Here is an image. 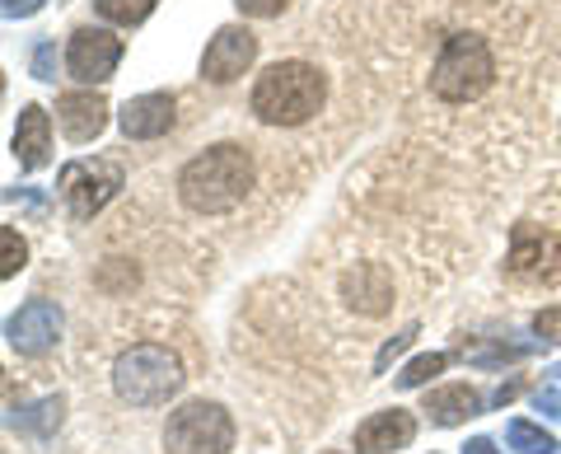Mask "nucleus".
<instances>
[{"instance_id":"f257e3e1","label":"nucleus","mask_w":561,"mask_h":454,"mask_svg":"<svg viewBox=\"0 0 561 454\" xmlns=\"http://www.w3.org/2000/svg\"><path fill=\"white\" fill-rule=\"evenodd\" d=\"M253 179H257L253 155L234 141H220L183 164L179 197L187 212H197V216H225V212H234V206H243V197L253 192Z\"/></svg>"},{"instance_id":"f03ea898","label":"nucleus","mask_w":561,"mask_h":454,"mask_svg":"<svg viewBox=\"0 0 561 454\" xmlns=\"http://www.w3.org/2000/svg\"><path fill=\"white\" fill-rule=\"evenodd\" d=\"M328 99V80L309 61H276L253 84V113L267 127H300Z\"/></svg>"},{"instance_id":"7ed1b4c3","label":"nucleus","mask_w":561,"mask_h":454,"mask_svg":"<svg viewBox=\"0 0 561 454\" xmlns=\"http://www.w3.org/2000/svg\"><path fill=\"white\" fill-rule=\"evenodd\" d=\"M183 361L160 342H136L113 365V389L131 408H160L183 389Z\"/></svg>"},{"instance_id":"20e7f679","label":"nucleus","mask_w":561,"mask_h":454,"mask_svg":"<svg viewBox=\"0 0 561 454\" xmlns=\"http://www.w3.org/2000/svg\"><path fill=\"white\" fill-rule=\"evenodd\" d=\"M491 80H496V61H491V47L478 33H454L431 66V90L445 103L482 99L491 90Z\"/></svg>"},{"instance_id":"39448f33","label":"nucleus","mask_w":561,"mask_h":454,"mask_svg":"<svg viewBox=\"0 0 561 454\" xmlns=\"http://www.w3.org/2000/svg\"><path fill=\"white\" fill-rule=\"evenodd\" d=\"M164 450L169 454H230L234 450V417L220 404L192 398V404L169 412Z\"/></svg>"},{"instance_id":"423d86ee","label":"nucleus","mask_w":561,"mask_h":454,"mask_svg":"<svg viewBox=\"0 0 561 454\" xmlns=\"http://www.w3.org/2000/svg\"><path fill=\"white\" fill-rule=\"evenodd\" d=\"M57 192L76 220H94L122 192V169L113 160H70L57 179Z\"/></svg>"},{"instance_id":"0eeeda50","label":"nucleus","mask_w":561,"mask_h":454,"mask_svg":"<svg viewBox=\"0 0 561 454\" xmlns=\"http://www.w3.org/2000/svg\"><path fill=\"white\" fill-rule=\"evenodd\" d=\"M557 263H561V239L542 225H515L511 230V253H505V268L519 282H534V286H552L557 282Z\"/></svg>"},{"instance_id":"6e6552de","label":"nucleus","mask_w":561,"mask_h":454,"mask_svg":"<svg viewBox=\"0 0 561 454\" xmlns=\"http://www.w3.org/2000/svg\"><path fill=\"white\" fill-rule=\"evenodd\" d=\"M117 61H122V38H117V33L94 29V24H84V29L70 33V47H66V71H70V80L103 84V80H113Z\"/></svg>"},{"instance_id":"1a4fd4ad","label":"nucleus","mask_w":561,"mask_h":454,"mask_svg":"<svg viewBox=\"0 0 561 454\" xmlns=\"http://www.w3.org/2000/svg\"><path fill=\"white\" fill-rule=\"evenodd\" d=\"M253 57H257V38H253V33L243 24H225V29H216V38H210L206 52H202V80L234 84L253 66Z\"/></svg>"},{"instance_id":"9d476101","label":"nucleus","mask_w":561,"mask_h":454,"mask_svg":"<svg viewBox=\"0 0 561 454\" xmlns=\"http://www.w3.org/2000/svg\"><path fill=\"white\" fill-rule=\"evenodd\" d=\"M57 338H61V309L51 300H28L5 319V342L14 347V352H24V356L51 352Z\"/></svg>"},{"instance_id":"9b49d317","label":"nucleus","mask_w":561,"mask_h":454,"mask_svg":"<svg viewBox=\"0 0 561 454\" xmlns=\"http://www.w3.org/2000/svg\"><path fill=\"white\" fill-rule=\"evenodd\" d=\"M342 300L365 314V319H379V314H389L393 305V282L389 272H383L379 263H356L346 276H342Z\"/></svg>"},{"instance_id":"f8f14e48","label":"nucleus","mask_w":561,"mask_h":454,"mask_svg":"<svg viewBox=\"0 0 561 454\" xmlns=\"http://www.w3.org/2000/svg\"><path fill=\"white\" fill-rule=\"evenodd\" d=\"M57 122L66 132V141H94V136L108 127V99L94 94V90H76V94H61L57 99Z\"/></svg>"},{"instance_id":"ddd939ff","label":"nucleus","mask_w":561,"mask_h":454,"mask_svg":"<svg viewBox=\"0 0 561 454\" xmlns=\"http://www.w3.org/2000/svg\"><path fill=\"white\" fill-rule=\"evenodd\" d=\"M412 435H416V417L408 408H383L356 427V454H389L412 445Z\"/></svg>"},{"instance_id":"4468645a","label":"nucleus","mask_w":561,"mask_h":454,"mask_svg":"<svg viewBox=\"0 0 561 454\" xmlns=\"http://www.w3.org/2000/svg\"><path fill=\"white\" fill-rule=\"evenodd\" d=\"M117 127L127 141H154L173 127V94H136L122 103Z\"/></svg>"},{"instance_id":"2eb2a0df","label":"nucleus","mask_w":561,"mask_h":454,"mask_svg":"<svg viewBox=\"0 0 561 454\" xmlns=\"http://www.w3.org/2000/svg\"><path fill=\"white\" fill-rule=\"evenodd\" d=\"M14 160H20L24 173H38L51 160V117H47V109H38V103H24V113H20V127H14Z\"/></svg>"},{"instance_id":"dca6fc26","label":"nucleus","mask_w":561,"mask_h":454,"mask_svg":"<svg viewBox=\"0 0 561 454\" xmlns=\"http://www.w3.org/2000/svg\"><path fill=\"white\" fill-rule=\"evenodd\" d=\"M421 412H426L435 427H459L482 412V398H478V389H468V384H445V389L426 394V408Z\"/></svg>"},{"instance_id":"f3484780","label":"nucleus","mask_w":561,"mask_h":454,"mask_svg":"<svg viewBox=\"0 0 561 454\" xmlns=\"http://www.w3.org/2000/svg\"><path fill=\"white\" fill-rule=\"evenodd\" d=\"M61 417H66V398L51 394V398H38V404H28V408H14L10 412V431L33 435V441H47V435H57Z\"/></svg>"},{"instance_id":"a211bd4d","label":"nucleus","mask_w":561,"mask_h":454,"mask_svg":"<svg viewBox=\"0 0 561 454\" xmlns=\"http://www.w3.org/2000/svg\"><path fill=\"white\" fill-rule=\"evenodd\" d=\"M534 352V342H482V338H472L459 347V356L472 361V365H505V361H519V356H529Z\"/></svg>"},{"instance_id":"6ab92c4d","label":"nucleus","mask_w":561,"mask_h":454,"mask_svg":"<svg viewBox=\"0 0 561 454\" xmlns=\"http://www.w3.org/2000/svg\"><path fill=\"white\" fill-rule=\"evenodd\" d=\"M505 445H511L515 454H557V435L548 427H538V422H524V417H515L511 427H505Z\"/></svg>"},{"instance_id":"aec40b11","label":"nucleus","mask_w":561,"mask_h":454,"mask_svg":"<svg viewBox=\"0 0 561 454\" xmlns=\"http://www.w3.org/2000/svg\"><path fill=\"white\" fill-rule=\"evenodd\" d=\"M154 5H160V0H94L99 20H108V24H117V29H136V24H146Z\"/></svg>"},{"instance_id":"412c9836","label":"nucleus","mask_w":561,"mask_h":454,"mask_svg":"<svg viewBox=\"0 0 561 454\" xmlns=\"http://www.w3.org/2000/svg\"><path fill=\"white\" fill-rule=\"evenodd\" d=\"M445 365H449L445 352H426V356H416V361L402 365V371L393 375V384H398V389H421V384H431L435 375H445Z\"/></svg>"},{"instance_id":"4be33fe9","label":"nucleus","mask_w":561,"mask_h":454,"mask_svg":"<svg viewBox=\"0 0 561 454\" xmlns=\"http://www.w3.org/2000/svg\"><path fill=\"white\" fill-rule=\"evenodd\" d=\"M24 263H28L24 239H20V230H14V225H5V230H0V276H14Z\"/></svg>"},{"instance_id":"5701e85b","label":"nucleus","mask_w":561,"mask_h":454,"mask_svg":"<svg viewBox=\"0 0 561 454\" xmlns=\"http://www.w3.org/2000/svg\"><path fill=\"white\" fill-rule=\"evenodd\" d=\"M412 338H416V324H408V328H402L398 338H389V342H383V347H379V356H375V375H383V371H389V361L408 352V347H412Z\"/></svg>"},{"instance_id":"b1692460","label":"nucleus","mask_w":561,"mask_h":454,"mask_svg":"<svg viewBox=\"0 0 561 454\" xmlns=\"http://www.w3.org/2000/svg\"><path fill=\"white\" fill-rule=\"evenodd\" d=\"M57 43H51V38H43L38 47H33V76H38V80H57Z\"/></svg>"},{"instance_id":"393cba45","label":"nucleus","mask_w":561,"mask_h":454,"mask_svg":"<svg viewBox=\"0 0 561 454\" xmlns=\"http://www.w3.org/2000/svg\"><path fill=\"white\" fill-rule=\"evenodd\" d=\"M234 5H239L243 14H249V20H276V14L286 10L290 0H234Z\"/></svg>"},{"instance_id":"a878e982","label":"nucleus","mask_w":561,"mask_h":454,"mask_svg":"<svg viewBox=\"0 0 561 454\" xmlns=\"http://www.w3.org/2000/svg\"><path fill=\"white\" fill-rule=\"evenodd\" d=\"M534 333H538L542 342H557V347H561V305L538 314V319H534Z\"/></svg>"},{"instance_id":"bb28decb","label":"nucleus","mask_w":561,"mask_h":454,"mask_svg":"<svg viewBox=\"0 0 561 454\" xmlns=\"http://www.w3.org/2000/svg\"><path fill=\"white\" fill-rule=\"evenodd\" d=\"M38 10H43V0H5V20H28Z\"/></svg>"},{"instance_id":"cd10ccee","label":"nucleus","mask_w":561,"mask_h":454,"mask_svg":"<svg viewBox=\"0 0 561 454\" xmlns=\"http://www.w3.org/2000/svg\"><path fill=\"white\" fill-rule=\"evenodd\" d=\"M463 454H501V450H496V441H486V435H472L463 445Z\"/></svg>"},{"instance_id":"c85d7f7f","label":"nucleus","mask_w":561,"mask_h":454,"mask_svg":"<svg viewBox=\"0 0 561 454\" xmlns=\"http://www.w3.org/2000/svg\"><path fill=\"white\" fill-rule=\"evenodd\" d=\"M519 394V379H511V384H501V389L496 394H491V404H496V408H505V404H511V398Z\"/></svg>"},{"instance_id":"c756f323","label":"nucleus","mask_w":561,"mask_h":454,"mask_svg":"<svg viewBox=\"0 0 561 454\" xmlns=\"http://www.w3.org/2000/svg\"><path fill=\"white\" fill-rule=\"evenodd\" d=\"M538 412L542 417H561V398L557 394H538Z\"/></svg>"},{"instance_id":"7c9ffc66","label":"nucleus","mask_w":561,"mask_h":454,"mask_svg":"<svg viewBox=\"0 0 561 454\" xmlns=\"http://www.w3.org/2000/svg\"><path fill=\"white\" fill-rule=\"evenodd\" d=\"M548 379H561V365H552V371H548Z\"/></svg>"}]
</instances>
